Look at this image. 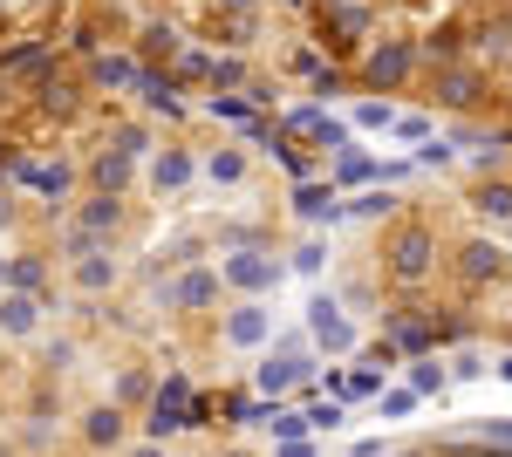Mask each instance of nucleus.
I'll return each instance as SVG.
<instances>
[{
  "instance_id": "f3484780",
  "label": "nucleus",
  "mask_w": 512,
  "mask_h": 457,
  "mask_svg": "<svg viewBox=\"0 0 512 457\" xmlns=\"http://www.w3.org/2000/svg\"><path fill=\"white\" fill-rule=\"evenodd\" d=\"M246 171H253V164H246V151H233V144L205 157V178H212V185H246Z\"/></svg>"
},
{
  "instance_id": "2f4dec72",
  "label": "nucleus",
  "mask_w": 512,
  "mask_h": 457,
  "mask_svg": "<svg viewBox=\"0 0 512 457\" xmlns=\"http://www.w3.org/2000/svg\"><path fill=\"white\" fill-rule=\"evenodd\" d=\"M117 457H164V444H158V437H151V444H123Z\"/></svg>"
},
{
  "instance_id": "7c9ffc66",
  "label": "nucleus",
  "mask_w": 512,
  "mask_h": 457,
  "mask_svg": "<svg viewBox=\"0 0 512 457\" xmlns=\"http://www.w3.org/2000/svg\"><path fill=\"white\" fill-rule=\"evenodd\" d=\"M396 130H403L410 144H424V137H431V123H424V116H396Z\"/></svg>"
},
{
  "instance_id": "412c9836",
  "label": "nucleus",
  "mask_w": 512,
  "mask_h": 457,
  "mask_svg": "<svg viewBox=\"0 0 512 457\" xmlns=\"http://www.w3.org/2000/svg\"><path fill=\"white\" fill-rule=\"evenodd\" d=\"M362 178H376V157L349 151V157H342V164H335V185H362Z\"/></svg>"
},
{
  "instance_id": "9d476101",
  "label": "nucleus",
  "mask_w": 512,
  "mask_h": 457,
  "mask_svg": "<svg viewBox=\"0 0 512 457\" xmlns=\"http://www.w3.org/2000/svg\"><path fill=\"white\" fill-rule=\"evenodd\" d=\"M76 226L89 232L96 246H110V239H117V226H123V198H117V191H89V198L76 205Z\"/></svg>"
},
{
  "instance_id": "b1692460",
  "label": "nucleus",
  "mask_w": 512,
  "mask_h": 457,
  "mask_svg": "<svg viewBox=\"0 0 512 457\" xmlns=\"http://www.w3.org/2000/svg\"><path fill=\"white\" fill-rule=\"evenodd\" d=\"M478 212L485 219H512V185H485L478 191Z\"/></svg>"
},
{
  "instance_id": "f8f14e48",
  "label": "nucleus",
  "mask_w": 512,
  "mask_h": 457,
  "mask_svg": "<svg viewBox=\"0 0 512 457\" xmlns=\"http://www.w3.org/2000/svg\"><path fill=\"white\" fill-rule=\"evenodd\" d=\"M410 69H417V55H410L403 41H383V48L369 55V82H376V89H396V82L410 76Z\"/></svg>"
},
{
  "instance_id": "423d86ee",
  "label": "nucleus",
  "mask_w": 512,
  "mask_h": 457,
  "mask_svg": "<svg viewBox=\"0 0 512 457\" xmlns=\"http://www.w3.org/2000/svg\"><path fill=\"white\" fill-rule=\"evenodd\" d=\"M219 267H185L171 287H158V301H164V314H205V307H219Z\"/></svg>"
},
{
  "instance_id": "bb28decb",
  "label": "nucleus",
  "mask_w": 512,
  "mask_h": 457,
  "mask_svg": "<svg viewBox=\"0 0 512 457\" xmlns=\"http://www.w3.org/2000/svg\"><path fill=\"white\" fill-rule=\"evenodd\" d=\"M342 389H349V396H376V389H383V376H376V369H355Z\"/></svg>"
},
{
  "instance_id": "39448f33",
  "label": "nucleus",
  "mask_w": 512,
  "mask_h": 457,
  "mask_svg": "<svg viewBox=\"0 0 512 457\" xmlns=\"http://www.w3.org/2000/svg\"><path fill=\"white\" fill-rule=\"evenodd\" d=\"M308 376H315V348H308V335L280 342L274 355L260 362V389H267V396H287V389H301Z\"/></svg>"
},
{
  "instance_id": "4468645a",
  "label": "nucleus",
  "mask_w": 512,
  "mask_h": 457,
  "mask_svg": "<svg viewBox=\"0 0 512 457\" xmlns=\"http://www.w3.org/2000/svg\"><path fill=\"white\" fill-rule=\"evenodd\" d=\"M89 178H96V191H117V198H123L130 178H137V157H130V151H103L96 164H89Z\"/></svg>"
},
{
  "instance_id": "0eeeda50",
  "label": "nucleus",
  "mask_w": 512,
  "mask_h": 457,
  "mask_svg": "<svg viewBox=\"0 0 512 457\" xmlns=\"http://www.w3.org/2000/svg\"><path fill=\"white\" fill-rule=\"evenodd\" d=\"M123 267L110 260V246H89V253H76L69 260V287H76L82 301H103V294H117Z\"/></svg>"
},
{
  "instance_id": "c9c22d12",
  "label": "nucleus",
  "mask_w": 512,
  "mask_h": 457,
  "mask_svg": "<svg viewBox=\"0 0 512 457\" xmlns=\"http://www.w3.org/2000/svg\"><path fill=\"white\" fill-rule=\"evenodd\" d=\"M226 457H253V451H226Z\"/></svg>"
},
{
  "instance_id": "f704fd0d",
  "label": "nucleus",
  "mask_w": 512,
  "mask_h": 457,
  "mask_svg": "<svg viewBox=\"0 0 512 457\" xmlns=\"http://www.w3.org/2000/svg\"><path fill=\"white\" fill-rule=\"evenodd\" d=\"M492 376H499V382H512V348H506V355H492Z\"/></svg>"
},
{
  "instance_id": "4be33fe9",
  "label": "nucleus",
  "mask_w": 512,
  "mask_h": 457,
  "mask_svg": "<svg viewBox=\"0 0 512 457\" xmlns=\"http://www.w3.org/2000/svg\"><path fill=\"white\" fill-rule=\"evenodd\" d=\"M287 267H294V273H321V267H328V246H321V239H301Z\"/></svg>"
},
{
  "instance_id": "9b49d317",
  "label": "nucleus",
  "mask_w": 512,
  "mask_h": 457,
  "mask_svg": "<svg viewBox=\"0 0 512 457\" xmlns=\"http://www.w3.org/2000/svg\"><path fill=\"white\" fill-rule=\"evenodd\" d=\"M458 273H465L472 287H485V280H506V273H512V253L499 246V239H472V246L458 253Z\"/></svg>"
},
{
  "instance_id": "6ab92c4d",
  "label": "nucleus",
  "mask_w": 512,
  "mask_h": 457,
  "mask_svg": "<svg viewBox=\"0 0 512 457\" xmlns=\"http://www.w3.org/2000/svg\"><path fill=\"white\" fill-rule=\"evenodd\" d=\"M417 403H424V396H417L410 382H403V389H376V417H390V423H403Z\"/></svg>"
},
{
  "instance_id": "a211bd4d",
  "label": "nucleus",
  "mask_w": 512,
  "mask_h": 457,
  "mask_svg": "<svg viewBox=\"0 0 512 457\" xmlns=\"http://www.w3.org/2000/svg\"><path fill=\"white\" fill-rule=\"evenodd\" d=\"M410 389H417V396H444V389H451V369H444L437 355H417V362H410Z\"/></svg>"
},
{
  "instance_id": "aec40b11",
  "label": "nucleus",
  "mask_w": 512,
  "mask_h": 457,
  "mask_svg": "<svg viewBox=\"0 0 512 457\" xmlns=\"http://www.w3.org/2000/svg\"><path fill=\"white\" fill-rule=\"evenodd\" d=\"M444 369H451V382H478V376H492V362H485L478 348H451V355H444Z\"/></svg>"
},
{
  "instance_id": "2eb2a0df",
  "label": "nucleus",
  "mask_w": 512,
  "mask_h": 457,
  "mask_svg": "<svg viewBox=\"0 0 512 457\" xmlns=\"http://www.w3.org/2000/svg\"><path fill=\"white\" fill-rule=\"evenodd\" d=\"M7 287L41 294V287H48V260H41V253H14V260H7Z\"/></svg>"
},
{
  "instance_id": "393cba45",
  "label": "nucleus",
  "mask_w": 512,
  "mask_h": 457,
  "mask_svg": "<svg viewBox=\"0 0 512 457\" xmlns=\"http://www.w3.org/2000/svg\"><path fill=\"white\" fill-rule=\"evenodd\" d=\"M130 76H137V69H130L123 55H96V82H103V89H123Z\"/></svg>"
},
{
  "instance_id": "f03ea898",
  "label": "nucleus",
  "mask_w": 512,
  "mask_h": 457,
  "mask_svg": "<svg viewBox=\"0 0 512 457\" xmlns=\"http://www.w3.org/2000/svg\"><path fill=\"white\" fill-rule=\"evenodd\" d=\"M219 342L239 348V355L274 348V307H267V294H239V301L219 314Z\"/></svg>"
},
{
  "instance_id": "c756f323",
  "label": "nucleus",
  "mask_w": 512,
  "mask_h": 457,
  "mask_svg": "<svg viewBox=\"0 0 512 457\" xmlns=\"http://www.w3.org/2000/svg\"><path fill=\"white\" fill-rule=\"evenodd\" d=\"M321 423L335 430V423H342V403H315V410H308V430H321Z\"/></svg>"
},
{
  "instance_id": "6e6552de",
  "label": "nucleus",
  "mask_w": 512,
  "mask_h": 457,
  "mask_svg": "<svg viewBox=\"0 0 512 457\" xmlns=\"http://www.w3.org/2000/svg\"><path fill=\"white\" fill-rule=\"evenodd\" d=\"M41 335V294L0 287V342H35Z\"/></svg>"
},
{
  "instance_id": "f257e3e1",
  "label": "nucleus",
  "mask_w": 512,
  "mask_h": 457,
  "mask_svg": "<svg viewBox=\"0 0 512 457\" xmlns=\"http://www.w3.org/2000/svg\"><path fill=\"white\" fill-rule=\"evenodd\" d=\"M437 267V232L431 226H396L383 239V273H390L396 287H417V280H431Z\"/></svg>"
},
{
  "instance_id": "cd10ccee",
  "label": "nucleus",
  "mask_w": 512,
  "mask_h": 457,
  "mask_svg": "<svg viewBox=\"0 0 512 457\" xmlns=\"http://www.w3.org/2000/svg\"><path fill=\"white\" fill-rule=\"evenodd\" d=\"M485 444H499V451H512V417H485Z\"/></svg>"
},
{
  "instance_id": "5701e85b",
  "label": "nucleus",
  "mask_w": 512,
  "mask_h": 457,
  "mask_svg": "<svg viewBox=\"0 0 512 457\" xmlns=\"http://www.w3.org/2000/svg\"><path fill=\"white\" fill-rule=\"evenodd\" d=\"M144 396H151V376H144V369H123L117 376V403L130 410V403H144Z\"/></svg>"
},
{
  "instance_id": "a878e982",
  "label": "nucleus",
  "mask_w": 512,
  "mask_h": 457,
  "mask_svg": "<svg viewBox=\"0 0 512 457\" xmlns=\"http://www.w3.org/2000/svg\"><path fill=\"white\" fill-rule=\"evenodd\" d=\"M355 123H362V130H396V110H390V103H362Z\"/></svg>"
},
{
  "instance_id": "ddd939ff",
  "label": "nucleus",
  "mask_w": 512,
  "mask_h": 457,
  "mask_svg": "<svg viewBox=\"0 0 512 457\" xmlns=\"http://www.w3.org/2000/svg\"><path fill=\"white\" fill-rule=\"evenodd\" d=\"M192 178H198V157L192 151H158V157H151V185H158V191H185Z\"/></svg>"
},
{
  "instance_id": "7ed1b4c3",
  "label": "nucleus",
  "mask_w": 512,
  "mask_h": 457,
  "mask_svg": "<svg viewBox=\"0 0 512 457\" xmlns=\"http://www.w3.org/2000/svg\"><path fill=\"white\" fill-rule=\"evenodd\" d=\"M308 348L315 355H335V362H349L355 348H362V328L349 321V307L335 301V294H315L308 301Z\"/></svg>"
},
{
  "instance_id": "dca6fc26",
  "label": "nucleus",
  "mask_w": 512,
  "mask_h": 457,
  "mask_svg": "<svg viewBox=\"0 0 512 457\" xmlns=\"http://www.w3.org/2000/svg\"><path fill=\"white\" fill-rule=\"evenodd\" d=\"M437 96H444L451 110H472L478 103V76L472 69H444V76H437Z\"/></svg>"
},
{
  "instance_id": "72a5a7b5",
  "label": "nucleus",
  "mask_w": 512,
  "mask_h": 457,
  "mask_svg": "<svg viewBox=\"0 0 512 457\" xmlns=\"http://www.w3.org/2000/svg\"><path fill=\"white\" fill-rule=\"evenodd\" d=\"M274 457H315V451H308V444H301V437H287V444H280Z\"/></svg>"
},
{
  "instance_id": "20e7f679",
  "label": "nucleus",
  "mask_w": 512,
  "mask_h": 457,
  "mask_svg": "<svg viewBox=\"0 0 512 457\" xmlns=\"http://www.w3.org/2000/svg\"><path fill=\"white\" fill-rule=\"evenodd\" d=\"M280 273H287V260H274L267 246H239V253L219 260V280H226L233 294H274Z\"/></svg>"
},
{
  "instance_id": "473e14b6",
  "label": "nucleus",
  "mask_w": 512,
  "mask_h": 457,
  "mask_svg": "<svg viewBox=\"0 0 512 457\" xmlns=\"http://www.w3.org/2000/svg\"><path fill=\"white\" fill-rule=\"evenodd\" d=\"M14 219H21V212H14V191H0V232L14 226Z\"/></svg>"
},
{
  "instance_id": "1a4fd4ad",
  "label": "nucleus",
  "mask_w": 512,
  "mask_h": 457,
  "mask_svg": "<svg viewBox=\"0 0 512 457\" xmlns=\"http://www.w3.org/2000/svg\"><path fill=\"white\" fill-rule=\"evenodd\" d=\"M82 444L89 451H123L130 444V417H123V403H96V410H82Z\"/></svg>"
},
{
  "instance_id": "c85d7f7f",
  "label": "nucleus",
  "mask_w": 512,
  "mask_h": 457,
  "mask_svg": "<svg viewBox=\"0 0 512 457\" xmlns=\"http://www.w3.org/2000/svg\"><path fill=\"white\" fill-rule=\"evenodd\" d=\"M69 362H76V342H69V335H55V342H48V369H69Z\"/></svg>"
}]
</instances>
